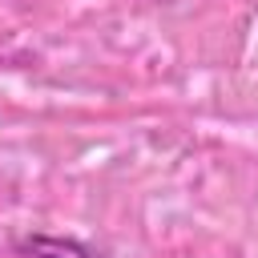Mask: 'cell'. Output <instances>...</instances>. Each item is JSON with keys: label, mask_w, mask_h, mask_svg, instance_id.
<instances>
[{"label": "cell", "mask_w": 258, "mask_h": 258, "mask_svg": "<svg viewBox=\"0 0 258 258\" xmlns=\"http://www.w3.org/2000/svg\"><path fill=\"white\" fill-rule=\"evenodd\" d=\"M20 250L32 254V258H105V254H97L93 246H85L77 238H52V234H28L20 242Z\"/></svg>", "instance_id": "6da1fadb"}]
</instances>
